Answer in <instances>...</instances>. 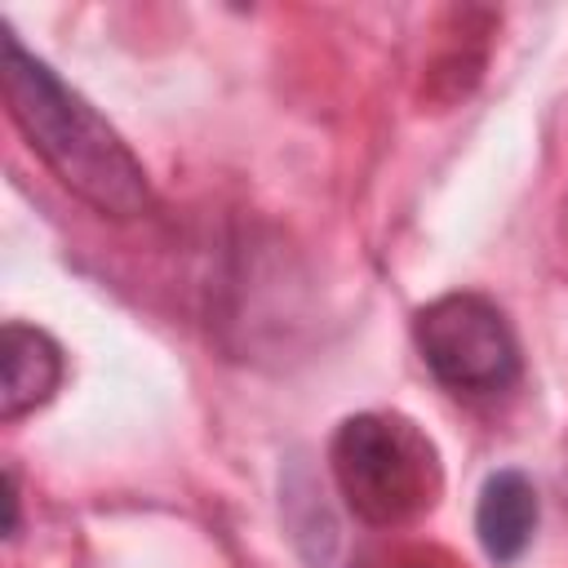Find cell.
Here are the masks:
<instances>
[{
    "mask_svg": "<svg viewBox=\"0 0 568 568\" xmlns=\"http://www.w3.org/2000/svg\"><path fill=\"white\" fill-rule=\"evenodd\" d=\"M0 80L18 133L75 200L115 222L151 209V178L129 142L13 31H0Z\"/></svg>",
    "mask_w": 568,
    "mask_h": 568,
    "instance_id": "obj_1",
    "label": "cell"
},
{
    "mask_svg": "<svg viewBox=\"0 0 568 568\" xmlns=\"http://www.w3.org/2000/svg\"><path fill=\"white\" fill-rule=\"evenodd\" d=\"M328 470L346 510L373 528L422 519L444 488L435 439L404 413L346 417L328 439Z\"/></svg>",
    "mask_w": 568,
    "mask_h": 568,
    "instance_id": "obj_2",
    "label": "cell"
},
{
    "mask_svg": "<svg viewBox=\"0 0 568 568\" xmlns=\"http://www.w3.org/2000/svg\"><path fill=\"white\" fill-rule=\"evenodd\" d=\"M413 346L430 377L453 395H501L524 373L506 311L470 288L426 302L413 315Z\"/></svg>",
    "mask_w": 568,
    "mask_h": 568,
    "instance_id": "obj_3",
    "label": "cell"
},
{
    "mask_svg": "<svg viewBox=\"0 0 568 568\" xmlns=\"http://www.w3.org/2000/svg\"><path fill=\"white\" fill-rule=\"evenodd\" d=\"M0 417L18 422L27 413H36L40 404H49L67 377V355L62 346L22 320H9L0 333Z\"/></svg>",
    "mask_w": 568,
    "mask_h": 568,
    "instance_id": "obj_4",
    "label": "cell"
},
{
    "mask_svg": "<svg viewBox=\"0 0 568 568\" xmlns=\"http://www.w3.org/2000/svg\"><path fill=\"white\" fill-rule=\"evenodd\" d=\"M541 501L524 470H493L475 501V537L493 564H515L537 532Z\"/></svg>",
    "mask_w": 568,
    "mask_h": 568,
    "instance_id": "obj_5",
    "label": "cell"
},
{
    "mask_svg": "<svg viewBox=\"0 0 568 568\" xmlns=\"http://www.w3.org/2000/svg\"><path fill=\"white\" fill-rule=\"evenodd\" d=\"M4 506H9V519H4V537H18L22 493H18V470H13V466H4Z\"/></svg>",
    "mask_w": 568,
    "mask_h": 568,
    "instance_id": "obj_6",
    "label": "cell"
},
{
    "mask_svg": "<svg viewBox=\"0 0 568 568\" xmlns=\"http://www.w3.org/2000/svg\"><path fill=\"white\" fill-rule=\"evenodd\" d=\"M395 568H430V564H417V559H408V564H395Z\"/></svg>",
    "mask_w": 568,
    "mask_h": 568,
    "instance_id": "obj_7",
    "label": "cell"
}]
</instances>
